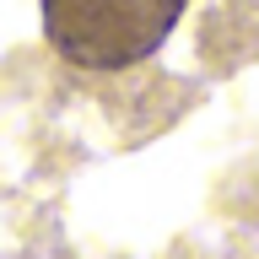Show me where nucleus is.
<instances>
[{"label": "nucleus", "instance_id": "1", "mask_svg": "<svg viewBox=\"0 0 259 259\" xmlns=\"http://www.w3.org/2000/svg\"><path fill=\"white\" fill-rule=\"evenodd\" d=\"M44 38L81 70H130L178 27L184 0H38Z\"/></svg>", "mask_w": 259, "mask_h": 259}]
</instances>
